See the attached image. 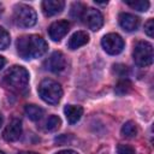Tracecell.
<instances>
[{
  "label": "cell",
  "mask_w": 154,
  "mask_h": 154,
  "mask_svg": "<svg viewBox=\"0 0 154 154\" xmlns=\"http://www.w3.org/2000/svg\"><path fill=\"white\" fill-rule=\"evenodd\" d=\"M16 47L19 57L23 59L40 58L48 49L47 42L38 35H24L18 37Z\"/></svg>",
  "instance_id": "cell-1"
},
{
  "label": "cell",
  "mask_w": 154,
  "mask_h": 154,
  "mask_svg": "<svg viewBox=\"0 0 154 154\" xmlns=\"http://www.w3.org/2000/svg\"><path fill=\"white\" fill-rule=\"evenodd\" d=\"M37 91H38L40 97L49 105H57L61 100V96H63V89L60 84L49 78L43 79L38 84Z\"/></svg>",
  "instance_id": "cell-2"
},
{
  "label": "cell",
  "mask_w": 154,
  "mask_h": 154,
  "mask_svg": "<svg viewBox=\"0 0 154 154\" xmlns=\"http://www.w3.org/2000/svg\"><path fill=\"white\" fill-rule=\"evenodd\" d=\"M4 79L13 89L24 90L26 89L28 83H29V72L25 67L20 65H13L6 71Z\"/></svg>",
  "instance_id": "cell-3"
},
{
  "label": "cell",
  "mask_w": 154,
  "mask_h": 154,
  "mask_svg": "<svg viewBox=\"0 0 154 154\" xmlns=\"http://www.w3.org/2000/svg\"><path fill=\"white\" fill-rule=\"evenodd\" d=\"M37 17L32 7L25 4H17L13 8V22L19 28H30L36 24Z\"/></svg>",
  "instance_id": "cell-4"
},
{
  "label": "cell",
  "mask_w": 154,
  "mask_h": 154,
  "mask_svg": "<svg viewBox=\"0 0 154 154\" xmlns=\"http://www.w3.org/2000/svg\"><path fill=\"white\" fill-rule=\"evenodd\" d=\"M134 61L141 67L152 65L153 63V46L147 41H140L135 45L132 52Z\"/></svg>",
  "instance_id": "cell-5"
},
{
  "label": "cell",
  "mask_w": 154,
  "mask_h": 154,
  "mask_svg": "<svg viewBox=\"0 0 154 154\" xmlns=\"http://www.w3.org/2000/svg\"><path fill=\"white\" fill-rule=\"evenodd\" d=\"M101 45H102V48L108 54L117 55L124 48V40L122 38L120 35H118L116 32H111V34H107L102 37Z\"/></svg>",
  "instance_id": "cell-6"
},
{
  "label": "cell",
  "mask_w": 154,
  "mask_h": 154,
  "mask_svg": "<svg viewBox=\"0 0 154 154\" xmlns=\"http://www.w3.org/2000/svg\"><path fill=\"white\" fill-rule=\"evenodd\" d=\"M82 19H83V23L93 31H97L103 24V17H102L101 12L95 8H91V7L85 8V11L82 16Z\"/></svg>",
  "instance_id": "cell-7"
},
{
  "label": "cell",
  "mask_w": 154,
  "mask_h": 154,
  "mask_svg": "<svg viewBox=\"0 0 154 154\" xmlns=\"http://www.w3.org/2000/svg\"><path fill=\"white\" fill-rule=\"evenodd\" d=\"M66 66V59H65V55L57 51V52H53L49 58L45 61V67L46 70L51 71V72H60L65 69Z\"/></svg>",
  "instance_id": "cell-8"
},
{
  "label": "cell",
  "mask_w": 154,
  "mask_h": 154,
  "mask_svg": "<svg viewBox=\"0 0 154 154\" xmlns=\"http://www.w3.org/2000/svg\"><path fill=\"white\" fill-rule=\"evenodd\" d=\"M70 30V23L67 20H57L52 23L48 28L49 37L53 41H60Z\"/></svg>",
  "instance_id": "cell-9"
},
{
  "label": "cell",
  "mask_w": 154,
  "mask_h": 154,
  "mask_svg": "<svg viewBox=\"0 0 154 154\" xmlns=\"http://www.w3.org/2000/svg\"><path fill=\"white\" fill-rule=\"evenodd\" d=\"M20 135H22V123H20L19 119L13 118L8 123V125L5 128V130L2 132V136L6 141L14 142V141L19 140Z\"/></svg>",
  "instance_id": "cell-10"
},
{
  "label": "cell",
  "mask_w": 154,
  "mask_h": 154,
  "mask_svg": "<svg viewBox=\"0 0 154 154\" xmlns=\"http://www.w3.org/2000/svg\"><path fill=\"white\" fill-rule=\"evenodd\" d=\"M65 7V2L63 0H45L42 1V11L47 17L55 16L60 13Z\"/></svg>",
  "instance_id": "cell-11"
},
{
  "label": "cell",
  "mask_w": 154,
  "mask_h": 154,
  "mask_svg": "<svg viewBox=\"0 0 154 154\" xmlns=\"http://www.w3.org/2000/svg\"><path fill=\"white\" fill-rule=\"evenodd\" d=\"M119 24L126 31H134L140 25V18L131 13H120L119 14Z\"/></svg>",
  "instance_id": "cell-12"
},
{
  "label": "cell",
  "mask_w": 154,
  "mask_h": 154,
  "mask_svg": "<svg viewBox=\"0 0 154 154\" xmlns=\"http://www.w3.org/2000/svg\"><path fill=\"white\" fill-rule=\"evenodd\" d=\"M89 42V35L85 31H76L69 40V48L70 49H77Z\"/></svg>",
  "instance_id": "cell-13"
},
{
  "label": "cell",
  "mask_w": 154,
  "mask_h": 154,
  "mask_svg": "<svg viewBox=\"0 0 154 154\" xmlns=\"http://www.w3.org/2000/svg\"><path fill=\"white\" fill-rule=\"evenodd\" d=\"M64 113H65L67 122L70 124H75L81 119V117L83 114V108L81 106H76V105H66L64 108Z\"/></svg>",
  "instance_id": "cell-14"
},
{
  "label": "cell",
  "mask_w": 154,
  "mask_h": 154,
  "mask_svg": "<svg viewBox=\"0 0 154 154\" xmlns=\"http://www.w3.org/2000/svg\"><path fill=\"white\" fill-rule=\"evenodd\" d=\"M24 111H25V114L29 117V119H31L34 122L40 120L42 118V116L45 114L43 108H41L40 106H36V105H26Z\"/></svg>",
  "instance_id": "cell-15"
},
{
  "label": "cell",
  "mask_w": 154,
  "mask_h": 154,
  "mask_svg": "<svg viewBox=\"0 0 154 154\" xmlns=\"http://www.w3.org/2000/svg\"><path fill=\"white\" fill-rule=\"evenodd\" d=\"M137 125L132 122V120H129L126 122L123 126H122V135L126 138H132L137 135Z\"/></svg>",
  "instance_id": "cell-16"
},
{
  "label": "cell",
  "mask_w": 154,
  "mask_h": 154,
  "mask_svg": "<svg viewBox=\"0 0 154 154\" xmlns=\"http://www.w3.org/2000/svg\"><path fill=\"white\" fill-rule=\"evenodd\" d=\"M132 88V84L129 79L124 78V79H120L117 84H116V88H114V91L118 94V95H124V94H128Z\"/></svg>",
  "instance_id": "cell-17"
},
{
  "label": "cell",
  "mask_w": 154,
  "mask_h": 154,
  "mask_svg": "<svg viewBox=\"0 0 154 154\" xmlns=\"http://www.w3.org/2000/svg\"><path fill=\"white\" fill-rule=\"evenodd\" d=\"M84 11H85V7H84L83 4H81V2H75V4H72V6H71L70 16H71L73 19H76V20H77V19H82V16H83Z\"/></svg>",
  "instance_id": "cell-18"
},
{
  "label": "cell",
  "mask_w": 154,
  "mask_h": 154,
  "mask_svg": "<svg viewBox=\"0 0 154 154\" xmlns=\"http://www.w3.org/2000/svg\"><path fill=\"white\" fill-rule=\"evenodd\" d=\"M60 124H61L60 118H59L58 116L52 114V116H49L48 119L46 120V130H47V131H55L57 129H59Z\"/></svg>",
  "instance_id": "cell-19"
},
{
  "label": "cell",
  "mask_w": 154,
  "mask_h": 154,
  "mask_svg": "<svg viewBox=\"0 0 154 154\" xmlns=\"http://www.w3.org/2000/svg\"><path fill=\"white\" fill-rule=\"evenodd\" d=\"M124 2H125L128 6H130V7L135 8V10H137V11H141V12L147 11V10L149 8V6H150L149 1H146V0H137V1H124Z\"/></svg>",
  "instance_id": "cell-20"
},
{
  "label": "cell",
  "mask_w": 154,
  "mask_h": 154,
  "mask_svg": "<svg viewBox=\"0 0 154 154\" xmlns=\"http://www.w3.org/2000/svg\"><path fill=\"white\" fill-rule=\"evenodd\" d=\"M10 34L2 26H0V49H6L10 46Z\"/></svg>",
  "instance_id": "cell-21"
},
{
  "label": "cell",
  "mask_w": 154,
  "mask_h": 154,
  "mask_svg": "<svg viewBox=\"0 0 154 154\" xmlns=\"http://www.w3.org/2000/svg\"><path fill=\"white\" fill-rule=\"evenodd\" d=\"M117 154H136L135 149L129 144H119L117 148Z\"/></svg>",
  "instance_id": "cell-22"
},
{
  "label": "cell",
  "mask_w": 154,
  "mask_h": 154,
  "mask_svg": "<svg viewBox=\"0 0 154 154\" xmlns=\"http://www.w3.org/2000/svg\"><path fill=\"white\" fill-rule=\"evenodd\" d=\"M144 31L149 37H153V35H154V20L152 18L144 24Z\"/></svg>",
  "instance_id": "cell-23"
},
{
  "label": "cell",
  "mask_w": 154,
  "mask_h": 154,
  "mask_svg": "<svg viewBox=\"0 0 154 154\" xmlns=\"http://www.w3.org/2000/svg\"><path fill=\"white\" fill-rule=\"evenodd\" d=\"M55 154H78V153H77V152H75V150L66 149V150H60V152H58V153H55Z\"/></svg>",
  "instance_id": "cell-24"
},
{
  "label": "cell",
  "mask_w": 154,
  "mask_h": 154,
  "mask_svg": "<svg viewBox=\"0 0 154 154\" xmlns=\"http://www.w3.org/2000/svg\"><path fill=\"white\" fill-rule=\"evenodd\" d=\"M5 64H6V60H5V58L0 55V70H1V69L5 66Z\"/></svg>",
  "instance_id": "cell-25"
},
{
  "label": "cell",
  "mask_w": 154,
  "mask_h": 154,
  "mask_svg": "<svg viewBox=\"0 0 154 154\" xmlns=\"http://www.w3.org/2000/svg\"><path fill=\"white\" fill-rule=\"evenodd\" d=\"M18 154H37V153H35V152H20Z\"/></svg>",
  "instance_id": "cell-26"
},
{
  "label": "cell",
  "mask_w": 154,
  "mask_h": 154,
  "mask_svg": "<svg viewBox=\"0 0 154 154\" xmlns=\"http://www.w3.org/2000/svg\"><path fill=\"white\" fill-rule=\"evenodd\" d=\"M2 125V116H1V113H0V126Z\"/></svg>",
  "instance_id": "cell-27"
},
{
  "label": "cell",
  "mask_w": 154,
  "mask_h": 154,
  "mask_svg": "<svg viewBox=\"0 0 154 154\" xmlns=\"http://www.w3.org/2000/svg\"><path fill=\"white\" fill-rule=\"evenodd\" d=\"M2 8H4V7H2V5L0 4V13H2Z\"/></svg>",
  "instance_id": "cell-28"
},
{
  "label": "cell",
  "mask_w": 154,
  "mask_h": 154,
  "mask_svg": "<svg viewBox=\"0 0 154 154\" xmlns=\"http://www.w3.org/2000/svg\"><path fill=\"white\" fill-rule=\"evenodd\" d=\"M0 154H6V153H5V152H1V150H0Z\"/></svg>",
  "instance_id": "cell-29"
}]
</instances>
